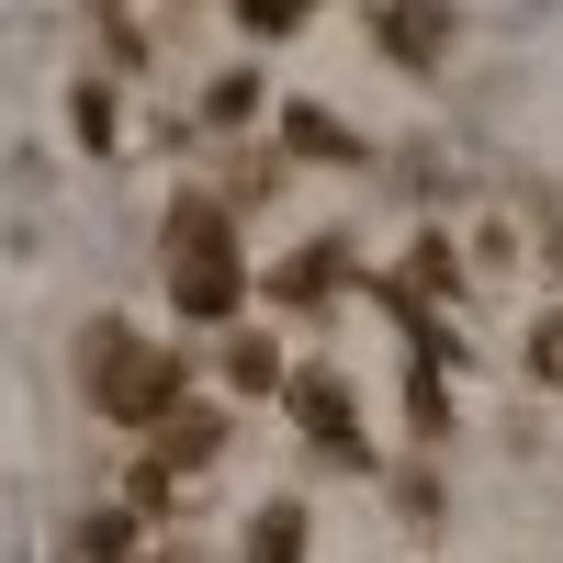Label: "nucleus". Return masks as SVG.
<instances>
[{"instance_id": "7", "label": "nucleus", "mask_w": 563, "mask_h": 563, "mask_svg": "<svg viewBox=\"0 0 563 563\" xmlns=\"http://www.w3.org/2000/svg\"><path fill=\"white\" fill-rule=\"evenodd\" d=\"M249 563H305V507H294V496L249 519Z\"/></svg>"}, {"instance_id": "11", "label": "nucleus", "mask_w": 563, "mask_h": 563, "mask_svg": "<svg viewBox=\"0 0 563 563\" xmlns=\"http://www.w3.org/2000/svg\"><path fill=\"white\" fill-rule=\"evenodd\" d=\"M249 113H260V79H249V68H225V79L203 90V124H249Z\"/></svg>"}, {"instance_id": "6", "label": "nucleus", "mask_w": 563, "mask_h": 563, "mask_svg": "<svg viewBox=\"0 0 563 563\" xmlns=\"http://www.w3.org/2000/svg\"><path fill=\"white\" fill-rule=\"evenodd\" d=\"M282 135H294V158H316V169H350V158H361V135H350L339 113H316V102L282 113Z\"/></svg>"}, {"instance_id": "2", "label": "nucleus", "mask_w": 563, "mask_h": 563, "mask_svg": "<svg viewBox=\"0 0 563 563\" xmlns=\"http://www.w3.org/2000/svg\"><path fill=\"white\" fill-rule=\"evenodd\" d=\"M169 305L192 327H225L249 305V260H238V225H225V203H169Z\"/></svg>"}, {"instance_id": "13", "label": "nucleus", "mask_w": 563, "mask_h": 563, "mask_svg": "<svg viewBox=\"0 0 563 563\" xmlns=\"http://www.w3.org/2000/svg\"><path fill=\"white\" fill-rule=\"evenodd\" d=\"M530 372H541V384H563V305L530 327Z\"/></svg>"}, {"instance_id": "4", "label": "nucleus", "mask_w": 563, "mask_h": 563, "mask_svg": "<svg viewBox=\"0 0 563 563\" xmlns=\"http://www.w3.org/2000/svg\"><path fill=\"white\" fill-rule=\"evenodd\" d=\"M372 34H384L395 68H440L451 45H462V12H451V0H384V23H372Z\"/></svg>"}, {"instance_id": "10", "label": "nucleus", "mask_w": 563, "mask_h": 563, "mask_svg": "<svg viewBox=\"0 0 563 563\" xmlns=\"http://www.w3.org/2000/svg\"><path fill=\"white\" fill-rule=\"evenodd\" d=\"M68 124H79V147H113V90L79 79V90H68Z\"/></svg>"}, {"instance_id": "5", "label": "nucleus", "mask_w": 563, "mask_h": 563, "mask_svg": "<svg viewBox=\"0 0 563 563\" xmlns=\"http://www.w3.org/2000/svg\"><path fill=\"white\" fill-rule=\"evenodd\" d=\"M339 282H350V238H316L305 260H282L271 294H282V305H316V294H339Z\"/></svg>"}, {"instance_id": "3", "label": "nucleus", "mask_w": 563, "mask_h": 563, "mask_svg": "<svg viewBox=\"0 0 563 563\" xmlns=\"http://www.w3.org/2000/svg\"><path fill=\"white\" fill-rule=\"evenodd\" d=\"M282 395H294L305 440H316L327 462H361V417H350V384H339V372H282Z\"/></svg>"}, {"instance_id": "1", "label": "nucleus", "mask_w": 563, "mask_h": 563, "mask_svg": "<svg viewBox=\"0 0 563 563\" xmlns=\"http://www.w3.org/2000/svg\"><path fill=\"white\" fill-rule=\"evenodd\" d=\"M79 384H90V406H102L113 429H169L180 395H192V361L158 350V339H135L124 316H90V339H79Z\"/></svg>"}, {"instance_id": "12", "label": "nucleus", "mask_w": 563, "mask_h": 563, "mask_svg": "<svg viewBox=\"0 0 563 563\" xmlns=\"http://www.w3.org/2000/svg\"><path fill=\"white\" fill-rule=\"evenodd\" d=\"M305 12H316V0H238V23H249V34H294Z\"/></svg>"}, {"instance_id": "9", "label": "nucleus", "mask_w": 563, "mask_h": 563, "mask_svg": "<svg viewBox=\"0 0 563 563\" xmlns=\"http://www.w3.org/2000/svg\"><path fill=\"white\" fill-rule=\"evenodd\" d=\"M135 552V507H90L79 519V563H124Z\"/></svg>"}, {"instance_id": "14", "label": "nucleus", "mask_w": 563, "mask_h": 563, "mask_svg": "<svg viewBox=\"0 0 563 563\" xmlns=\"http://www.w3.org/2000/svg\"><path fill=\"white\" fill-rule=\"evenodd\" d=\"M541 260H552V271H563V203H552V225H541Z\"/></svg>"}, {"instance_id": "8", "label": "nucleus", "mask_w": 563, "mask_h": 563, "mask_svg": "<svg viewBox=\"0 0 563 563\" xmlns=\"http://www.w3.org/2000/svg\"><path fill=\"white\" fill-rule=\"evenodd\" d=\"M225 384H238V395H271V384H282V350L260 339V327H238V339H225Z\"/></svg>"}]
</instances>
